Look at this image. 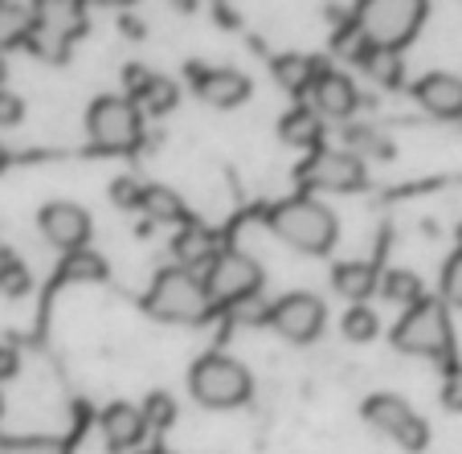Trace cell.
<instances>
[{
	"label": "cell",
	"instance_id": "obj_6",
	"mask_svg": "<svg viewBox=\"0 0 462 454\" xmlns=\"http://www.w3.org/2000/svg\"><path fill=\"white\" fill-rule=\"evenodd\" d=\"M87 132L95 148L103 152H127L140 144L143 123H140V103H131L123 95H103L90 103L87 111Z\"/></svg>",
	"mask_w": 462,
	"mask_h": 454
},
{
	"label": "cell",
	"instance_id": "obj_2",
	"mask_svg": "<svg viewBox=\"0 0 462 454\" xmlns=\"http://www.w3.org/2000/svg\"><path fill=\"white\" fill-rule=\"evenodd\" d=\"M271 229L279 242L295 246L303 254H328L336 246V218L311 197H287L271 209Z\"/></svg>",
	"mask_w": 462,
	"mask_h": 454
},
{
	"label": "cell",
	"instance_id": "obj_34",
	"mask_svg": "<svg viewBox=\"0 0 462 454\" xmlns=\"http://www.w3.org/2000/svg\"><path fill=\"white\" fill-rule=\"evenodd\" d=\"M442 402H446V410L462 413V365H454L450 373H446V381H442Z\"/></svg>",
	"mask_w": 462,
	"mask_h": 454
},
{
	"label": "cell",
	"instance_id": "obj_37",
	"mask_svg": "<svg viewBox=\"0 0 462 454\" xmlns=\"http://www.w3.org/2000/svg\"><path fill=\"white\" fill-rule=\"evenodd\" d=\"M17 368H21L17 348H9V344H0V381H9V376H17Z\"/></svg>",
	"mask_w": 462,
	"mask_h": 454
},
{
	"label": "cell",
	"instance_id": "obj_5",
	"mask_svg": "<svg viewBox=\"0 0 462 454\" xmlns=\"http://www.w3.org/2000/svg\"><path fill=\"white\" fill-rule=\"evenodd\" d=\"M426 21V5L421 0H365L356 13V25L376 50L393 53L402 50Z\"/></svg>",
	"mask_w": 462,
	"mask_h": 454
},
{
	"label": "cell",
	"instance_id": "obj_23",
	"mask_svg": "<svg viewBox=\"0 0 462 454\" xmlns=\"http://www.w3.org/2000/svg\"><path fill=\"white\" fill-rule=\"evenodd\" d=\"M344 144H348V152L356 160H389L393 156V140L384 132H376V127H368V123H352L348 132H344Z\"/></svg>",
	"mask_w": 462,
	"mask_h": 454
},
{
	"label": "cell",
	"instance_id": "obj_11",
	"mask_svg": "<svg viewBox=\"0 0 462 454\" xmlns=\"http://www.w3.org/2000/svg\"><path fill=\"white\" fill-rule=\"evenodd\" d=\"M42 234L50 246H58L61 254H74V250H87L90 242V218L82 205L74 201H50L42 209Z\"/></svg>",
	"mask_w": 462,
	"mask_h": 454
},
{
	"label": "cell",
	"instance_id": "obj_20",
	"mask_svg": "<svg viewBox=\"0 0 462 454\" xmlns=\"http://www.w3.org/2000/svg\"><path fill=\"white\" fill-rule=\"evenodd\" d=\"M332 283H336V291H340L344 299H352V303L360 307L376 287H381V274H376L368 263H340L332 271Z\"/></svg>",
	"mask_w": 462,
	"mask_h": 454
},
{
	"label": "cell",
	"instance_id": "obj_10",
	"mask_svg": "<svg viewBox=\"0 0 462 454\" xmlns=\"http://www.w3.org/2000/svg\"><path fill=\"white\" fill-rule=\"evenodd\" d=\"M271 328L291 344H311L323 332V303L307 291H291L271 303Z\"/></svg>",
	"mask_w": 462,
	"mask_h": 454
},
{
	"label": "cell",
	"instance_id": "obj_8",
	"mask_svg": "<svg viewBox=\"0 0 462 454\" xmlns=\"http://www.w3.org/2000/svg\"><path fill=\"white\" fill-rule=\"evenodd\" d=\"M365 422L373 430H381L384 438H393L397 446H405V450H426V442H430V426L402 402V397H393V394L368 397Z\"/></svg>",
	"mask_w": 462,
	"mask_h": 454
},
{
	"label": "cell",
	"instance_id": "obj_22",
	"mask_svg": "<svg viewBox=\"0 0 462 454\" xmlns=\"http://www.w3.org/2000/svg\"><path fill=\"white\" fill-rule=\"evenodd\" d=\"M140 209L148 213L152 221H168V226L184 221V226H189V209H184V201L176 197L172 189H164V184H148V189H143Z\"/></svg>",
	"mask_w": 462,
	"mask_h": 454
},
{
	"label": "cell",
	"instance_id": "obj_29",
	"mask_svg": "<svg viewBox=\"0 0 462 454\" xmlns=\"http://www.w3.org/2000/svg\"><path fill=\"white\" fill-rule=\"evenodd\" d=\"M0 454H70V446L61 442V438H9V442H0Z\"/></svg>",
	"mask_w": 462,
	"mask_h": 454
},
{
	"label": "cell",
	"instance_id": "obj_35",
	"mask_svg": "<svg viewBox=\"0 0 462 454\" xmlns=\"http://www.w3.org/2000/svg\"><path fill=\"white\" fill-rule=\"evenodd\" d=\"M123 82H127V90H131V103H140L148 82H152V70L148 66H127V70H123Z\"/></svg>",
	"mask_w": 462,
	"mask_h": 454
},
{
	"label": "cell",
	"instance_id": "obj_27",
	"mask_svg": "<svg viewBox=\"0 0 462 454\" xmlns=\"http://www.w3.org/2000/svg\"><path fill=\"white\" fill-rule=\"evenodd\" d=\"M176 98H180L176 82L164 79V74H152V82H148V90H143L140 107H143V111H152V115H164V111H172V107H176Z\"/></svg>",
	"mask_w": 462,
	"mask_h": 454
},
{
	"label": "cell",
	"instance_id": "obj_15",
	"mask_svg": "<svg viewBox=\"0 0 462 454\" xmlns=\"http://www.w3.org/2000/svg\"><path fill=\"white\" fill-rule=\"evenodd\" d=\"M148 418H143V405L131 402H111L103 410V434L111 442V450H135V446L148 438Z\"/></svg>",
	"mask_w": 462,
	"mask_h": 454
},
{
	"label": "cell",
	"instance_id": "obj_13",
	"mask_svg": "<svg viewBox=\"0 0 462 454\" xmlns=\"http://www.w3.org/2000/svg\"><path fill=\"white\" fill-rule=\"evenodd\" d=\"M172 258H176V266H180V271L205 279V274L213 271V263L221 258V246H217V237H213L205 226H192V221H189V226H180V234L172 237Z\"/></svg>",
	"mask_w": 462,
	"mask_h": 454
},
{
	"label": "cell",
	"instance_id": "obj_12",
	"mask_svg": "<svg viewBox=\"0 0 462 454\" xmlns=\"http://www.w3.org/2000/svg\"><path fill=\"white\" fill-rule=\"evenodd\" d=\"M189 79H192V90L209 107H221V111H229V107L250 98V79H245L242 70H229V66H197V61H192Z\"/></svg>",
	"mask_w": 462,
	"mask_h": 454
},
{
	"label": "cell",
	"instance_id": "obj_4",
	"mask_svg": "<svg viewBox=\"0 0 462 454\" xmlns=\"http://www.w3.org/2000/svg\"><path fill=\"white\" fill-rule=\"evenodd\" d=\"M450 315H446L442 299H421L405 311V320L393 328V348L410 352V357H426V360H442L450 357Z\"/></svg>",
	"mask_w": 462,
	"mask_h": 454
},
{
	"label": "cell",
	"instance_id": "obj_3",
	"mask_svg": "<svg viewBox=\"0 0 462 454\" xmlns=\"http://www.w3.org/2000/svg\"><path fill=\"white\" fill-rule=\"evenodd\" d=\"M189 389H192V397L201 405H209V410H234V405L250 402L254 381L242 360L209 352V357H201L189 368Z\"/></svg>",
	"mask_w": 462,
	"mask_h": 454
},
{
	"label": "cell",
	"instance_id": "obj_38",
	"mask_svg": "<svg viewBox=\"0 0 462 454\" xmlns=\"http://www.w3.org/2000/svg\"><path fill=\"white\" fill-rule=\"evenodd\" d=\"M217 21H221V25H237V17L229 9H217Z\"/></svg>",
	"mask_w": 462,
	"mask_h": 454
},
{
	"label": "cell",
	"instance_id": "obj_24",
	"mask_svg": "<svg viewBox=\"0 0 462 454\" xmlns=\"http://www.w3.org/2000/svg\"><path fill=\"white\" fill-rule=\"evenodd\" d=\"M381 295L389 299V303H421L426 299V291H421V279L413 271H384L381 274Z\"/></svg>",
	"mask_w": 462,
	"mask_h": 454
},
{
	"label": "cell",
	"instance_id": "obj_32",
	"mask_svg": "<svg viewBox=\"0 0 462 454\" xmlns=\"http://www.w3.org/2000/svg\"><path fill=\"white\" fill-rule=\"evenodd\" d=\"M111 201L119 205V209H140V201H143V189L131 176H119V181L111 184Z\"/></svg>",
	"mask_w": 462,
	"mask_h": 454
},
{
	"label": "cell",
	"instance_id": "obj_7",
	"mask_svg": "<svg viewBox=\"0 0 462 454\" xmlns=\"http://www.w3.org/2000/svg\"><path fill=\"white\" fill-rule=\"evenodd\" d=\"M205 287H209L213 307L217 303L221 307H237V303H245V299L258 295L262 266L242 250H221V258L213 263V271L205 274Z\"/></svg>",
	"mask_w": 462,
	"mask_h": 454
},
{
	"label": "cell",
	"instance_id": "obj_36",
	"mask_svg": "<svg viewBox=\"0 0 462 454\" xmlns=\"http://www.w3.org/2000/svg\"><path fill=\"white\" fill-rule=\"evenodd\" d=\"M25 119V103L9 90H0V127H13V123Z\"/></svg>",
	"mask_w": 462,
	"mask_h": 454
},
{
	"label": "cell",
	"instance_id": "obj_21",
	"mask_svg": "<svg viewBox=\"0 0 462 454\" xmlns=\"http://www.w3.org/2000/svg\"><path fill=\"white\" fill-rule=\"evenodd\" d=\"M319 61L303 58V53H282V58H274V79H279V87L295 90V95H303V90L315 87V79H319Z\"/></svg>",
	"mask_w": 462,
	"mask_h": 454
},
{
	"label": "cell",
	"instance_id": "obj_19",
	"mask_svg": "<svg viewBox=\"0 0 462 454\" xmlns=\"http://www.w3.org/2000/svg\"><path fill=\"white\" fill-rule=\"evenodd\" d=\"M33 33H37V5L0 0V50H9V45H29Z\"/></svg>",
	"mask_w": 462,
	"mask_h": 454
},
{
	"label": "cell",
	"instance_id": "obj_18",
	"mask_svg": "<svg viewBox=\"0 0 462 454\" xmlns=\"http://www.w3.org/2000/svg\"><path fill=\"white\" fill-rule=\"evenodd\" d=\"M37 29L50 33L53 42H70L87 29V13L79 5H37Z\"/></svg>",
	"mask_w": 462,
	"mask_h": 454
},
{
	"label": "cell",
	"instance_id": "obj_41",
	"mask_svg": "<svg viewBox=\"0 0 462 454\" xmlns=\"http://www.w3.org/2000/svg\"><path fill=\"white\" fill-rule=\"evenodd\" d=\"M143 454H168V450H143Z\"/></svg>",
	"mask_w": 462,
	"mask_h": 454
},
{
	"label": "cell",
	"instance_id": "obj_31",
	"mask_svg": "<svg viewBox=\"0 0 462 454\" xmlns=\"http://www.w3.org/2000/svg\"><path fill=\"white\" fill-rule=\"evenodd\" d=\"M143 418H148V426H152V430H164L168 422L176 418L172 397H168V394H152V397H148V405H143Z\"/></svg>",
	"mask_w": 462,
	"mask_h": 454
},
{
	"label": "cell",
	"instance_id": "obj_40",
	"mask_svg": "<svg viewBox=\"0 0 462 454\" xmlns=\"http://www.w3.org/2000/svg\"><path fill=\"white\" fill-rule=\"evenodd\" d=\"M9 79V66H5V58H0V82Z\"/></svg>",
	"mask_w": 462,
	"mask_h": 454
},
{
	"label": "cell",
	"instance_id": "obj_28",
	"mask_svg": "<svg viewBox=\"0 0 462 454\" xmlns=\"http://www.w3.org/2000/svg\"><path fill=\"white\" fill-rule=\"evenodd\" d=\"M29 287H33V274L25 271V263H17V258H0V295L21 299V295H29Z\"/></svg>",
	"mask_w": 462,
	"mask_h": 454
},
{
	"label": "cell",
	"instance_id": "obj_33",
	"mask_svg": "<svg viewBox=\"0 0 462 454\" xmlns=\"http://www.w3.org/2000/svg\"><path fill=\"white\" fill-rule=\"evenodd\" d=\"M229 315H234L237 323H271V303H262L258 295L245 299V303L229 307Z\"/></svg>",
	"mask_w": 462,
	"mask_h": 454
},
{
	"label": "cell",
	"instance_id": "obj_30",
	"mask_svg": "<svg viewBox=\"0 0 462 454\" xmlns=\"http://www.w3.org/2000/svg\"><path fill=\"white\" fill-rule=\"evenodd\" d=\"M442 299L450 307H462V250L454 254L450 263H446V271H442Z\"/></svg>",
	"mask_w": 462,
	"mask_h": 454
},
{
	"label": "cell",
	"instance_id": "obj_17",
	"mask_svg": "<svg viewBox=\"0 0 462 454\" xmlns=\"http://www.w3.org/2000/svg\"><path fill=\"white\" fill-rule=\"evenodd\" d=\"M279 135H282V144H291V148L319 152V140H323L319 111H315V107H295V111H287L279 123Z\"/></svg>",
	"mask_w": 462,
	"mask_h": 454
},
{
	"label": "cell",
	"instance_id": "obj_25",
	"mask_svg": "<svg viewBox=\"0 0 462 454\" xmlns=\"http://www.w3.org/2000/svg\"><path fill=\"white\" fill-rule=\"evenodd\" d=\"M61 274L74 283H103L106 279V258L95 250H74L61 258Z\"/></svg>",
	"mask_w": 462,
	"mask_h": 454
},
{
	"label": "cell",
	"instance_id": "obj_39",
	"mask_svg": "<svg viewBox=\"0 0 462 454\" xmlns=\"http://www.w3.org/2000/svg\"><path fill=\"white\" fill-rule=\"evenodd\" d=\"M5 164H9V152H5V144H0V172H5Z\"/></svg>",
	"mask_w": 462,
	"mask_h": 454
},
{
	"label": "cell",
	"instance_id": "obj_16",
	"mask_svg": "<svg viewBox=\"0 0 462 454\" xmlns=\"http://www.w3.org/2000/svg\"><path fill=\"white\" fill-rule=\"evenodd\" d=\"M421 111L434 115V119H462V79L454 74H426V79L413 87Z\"/></svg>",
	"mask_w": 462,
	"mask_h": 454
},
{
	"label": "cell",
	"instance_id": "obj_9",
	"mask_svg": "<svg viewBox=\"0 0 462 454\" xmlns=\"http://www.w3.org/2000/svg\"><path fill=\"white\" fill-rule=\"evenodd\" d=\"M299 176H303V184H311V189H319V192H356V189H365V181H368L365 160H356L348 148L311 152V160L299 168Z\"/></svg>",
	"mask_w": 462,
	"mask_h": 454
},
{
	"label": "cell",
	"instance_id": "obj_26",
	"mask_svg": "<svg viewBox=\"0 0 462 454\" xmlns=\"http://www.w3.org/2000/svg\"><path fill=\"white\" fill-rule=\"evenodd\" d=\"M376 332H381V320H376L373 307H348V315H344V340L352 344H368L376 340Z\"/></svg>",
	"mask_w": 462,
	"mask_h": 454
},
{
	"label": "cell",
	"instance_id": "obj_1",
	"mask_svg": "<svg viewBox=\"0 0 462 454\" xmlns=\"http://www.w3.org/2000/svg\"><path fill=\"white\" fill-rule=\"evenodd\" d=\"M143 307H148L156 320H168V323H201V320H209L213 299H209L205 279L180 271V266H168V271H160L156 279H152L148 295H143Z\"/></svg>",
	"mask_w": 462,
	"mask_h": 454
},
{
	"label": "cell",
	"instance_id": "obj_14",
	"mask_svg": "<svg viewBox=\"0 0 462 454\" xmlns=\"http://www.w3.org/2000/svg\"><path fill=\"white\" fill-rule=\"evenodd\" d=\"M356 103H360L356 82L344 70H328V66H323L311 87V107L319 111V119H348V115L356 111Z\"/></svg>",
	"mask_w": 462,
	"mask_h": 454
}]
</instances>
